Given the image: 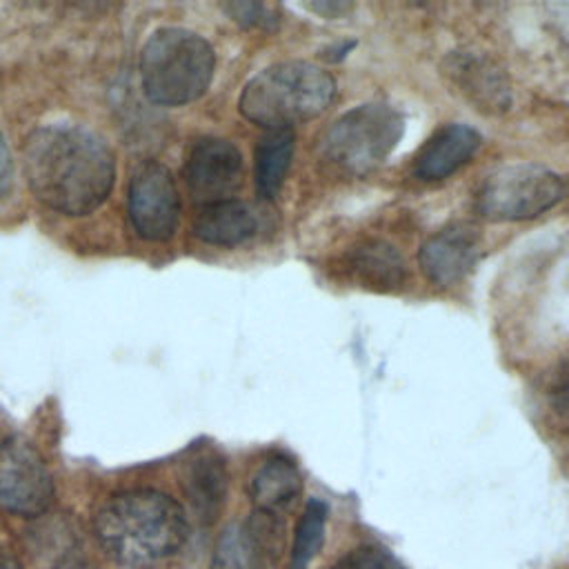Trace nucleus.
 I'll return each instance as SVG.
<instances>
[{
  "instance_id": "1",
  "label": "nucleus",
  "mask_w": 569,
  "mask_h": 569,
  "mask_svg": "<svg viewBox=\"0 0 569 569\" xmlns=\"http://www.w3.org/2000/svg\"><path fill=\"white\" fill-rule=\"evenodd\" d=\"M24 178L31 193L67 216L98 209L116 178L109 144L78 124H47L29 133L22 151Z\"/></svg>"
},
{
  "instance_id": "2",
  "label": "nucleus",
  "mask_w": 569,
  "mask_h": 569,
  "mask_svg": "<svg viewBox=\"0 0 569 569\" xmlns=\"http://www.w3.org/2000/svg\"><path fill=\"white\" fill-rule=\"evenodd\" d=\"M102 549L124 565H149L176 553L187 536L184 509L167 493L133 489L111 496L96 513Z\"/></svg>"
},
{
  "instance_id": "3",
  "label": "nucleus",
  "mask_w": 569,
  "mask_h": 569,
  "mask_svg": "<svg viewBox=\"0 0 569 569\" xmlns=\"http://www.w3.org/2000/svg\"><path fill=\"white\" fill-rule=\"evenodd\" d=\"M336 98V78L320 64L284 60L253 76L238 100L240 113L267 131L318 118Z\"/></svg>"
},
{
  "instance_id": "4",
  "label": "nucleus",
  "mask_w": 569,
  "mask_h": 569,
  "mask_svg": "<svg viewBox=\"0 0 569 569\" xmlns=\"http://www.w3.org/2000/svg\"><path fill=\"white\" fill-rule=\"evenodd\" d=\"M216 53L196 31L164 27L149 36L140 53V80L156 104H187L211 84Z\"/></svg>"
},
{
  "instance_id": "5",
  "label": "nucleus",
  "mask_w": 569,
  "mask_h": 569,
  "mask_svg": "<svg viewBox=\"0 0 569 569\" xmlns=\"http://www.w3.org/2000/svg\"><path fill=\"white\" fill-rule=\"evenodd\" d=\"M405 133V116L389 102H365L325 131L322 158L349 176H365L378 169Z\"/></svg>"
},
{
  "instance_id": "6",
  "label": "nucleus",
  "mask_w": 569,
  "mask_h": 569,
  "mask_svg": "<svg viewBox=\"0 0 569 569\" xmlns=\"http://www.w3.org/2000/svg\"><path fill=\"white\" fill-rule=\"evenodd\" d=\"M569 193V182L549 167L516 162L487 173L476 191V209L493 222L536 218Z\"/></svg>"
},
{
  "instance_id": "7",
  "label": "nucleus",
  "mask_w": 569,
  "mask_h": 569,
  "mask_svg": "<svg viewBox=\"0 0 569 569\" xmlns=\"http://www.w3.org/2000/svg\"><path fill=\"white\" fill-rule=\"evenodd\" d=\"M53 502V480L31 440L11 436L0 442V505L18 516H40Z\"/></svg>"
},
{
  "instance_id": "8",
  "label": "nucleus",
  "mask_w": 569,
  "mask_h": 569,
  "mask_svg": "<svg viewBox=\"0 0 569 569\" xmlns=\"http://www.w3.org/2000/svg\"><path fill=\"white\" fill-rule=\"evenodd\" d=\"M129 218L147 240H169L180 220L173 176L160 162L140 164L129 182Z\"/></svg>"
},
{
  "instance_id": "9",
  "label": "nucleus",
  "mask_w": 569,
  "mask_h": 569,
  "mask_svg": "<svg viewBox=\"0 0 569 569\" xmlns=\"http://www.w3.org/2000/svg\"><path fill=\"white\" fill-rule=\"evenodd\" d=\"M442 76L480 113L498 116L511 109V82L505 69L487 53L451 51L442 60Z\"/></svg>"
},
{
  "instance_id": "10",
  "label": "nucleus",
  "mask_w": 569,
  "mask_h": 569,
  "mask_svg": "<svg viewBox=\"0 0 569 569\" xmlns=\"http://www.w3.org/2000/svg\"><path fill=\"white\" fill-rule=\"evenodd\" d=\"M187 187L200 204L229 200L242 184V156L222 138L198 140L184 164Z\"/></svg>"
},
{
  "instance_id": "11",
  "label": "nucleus",
  "mask_w": 569,
  "mask_h": 569,
  "mask_svg": "<svg viewBox=\"0 0 569 569\" xmlns=\"http://www.w3.org/2000/svg\"><path fill=\"white\" fill-rule=\"evenodd\" d=\"M480 256V238L473 227L456 222L425 240L418 262L425 278L436 287L462 282Z\"/></svg>"
},
{
  "instance_id": "12",
  "label": "nucleus",
  "mask_w": 569,
  "mask_h": 569,
  "mask_svg": "<svg viewBox=\"0 0 569 569\" xmlns=\"http://www.w3.org/2000/svg\"><path fill=\"white\" fill-rule=\"evenodd\" d=\"M482 144V136L462 122H447L436 129L416 151L413 176L425 182L445 180L465 167Z\"/></svg>"
},
{
  "instance_id": "13",
  "label": "nucleus",
  "mask_w": 569,
  "mask_h": 569,
  "mask_svg": "<svg viewBox=\"0 0 569 569\" xmlns=\"http://www.w3.org/2000/svg\"><path fill=\"white\" fill-rule=\"evenodd\" d=\"M180 482L193 513L202 522H213L224 507L229 489L224 460L211 451H200L184 462Z\"/></svg>"
},
{
  "instance_id": "14",
  "label": "nucleus",
  "mask_w": 569,
  "mask_h": 569,
  "mask_svg": "<svg viewBox=\"0 0 569 569\" xmlns=\"http://www.w3.org/2000/svg\"><path fill=\"white\" fill-rule=\"evenodd\" d=\"M345 273L362 287L393 291L402 287L407 267L396 247L382 240H367L345 256Z\"/></svg>"
},
{
  "instance_id": "15",
  "label": "nucleus",
  "mask_w": 569,
  "mask_h": 569,
  "mask_svg": "<svg viewBox=\"0 0 569 569\" xmlns=\"http://www.w3.org/2000/svg\"><path fill=\"white\" fill-rule=\"evenodd\" d=\"M258 231L256 213L242 200L229 198L200 204L193 218V233L202 242L218 247H233L249 240Z\"/></svg>"
},
{
  "instance_id": "16",
  "label": "nucleus",
  "mask_w": 569,
  "mask_h": 569,
  "mask_svg": "<svg viewBox=\"0 0 569 569\" xmlns=\"http://www.w3.org/2000/svg\"><path fill=\"white\" fill-rule=\"evenodd\" d=\"M302 493V476L293 460L276 456L264 460L249 482L253 509L284 516Z\"/></svg>"
},
{
  "instance_id": "17",
  "label": "nucleus",
  "mask_w": 569,
  "mask_h": 569,
  "mask_svg": "<svg viewBox=\"0 0 569 569\" xmlns=\"http://www.w3.org/2000/svg\"><path fill=\"white\" fill-rule=\"evenodd\" d=\"M296 147L293 129L267 131L253 151V182L262 200H273L289 173Z\"/></svg>"
},
{
  "instance_id": "18",
  "label": "nucleus",
  "mask_w": 569,
  "mask_h": 569,
  "mask_svg": "<svg viewBox=\"0 0 569 569\" xmlns=\"http://www.w3.org/2000/svg\"><path fill=\"white\" fill-rule=\"evenodd\" d=\"M240 533H242L249 565L258 569L278 567L284 553V542H287L284 516L253 509Z\"/></svg>"
},
{
  "instance_id": "19",
  "label": "nucleus",
  "mask_w": 569,
  "mask_h": 569,
  "mask_svg": "<svg viewBox=\"0 0 569 569\" xmlns=\"http://www.w3.org/2000/svg\"><path fill=\"white\" fill-rule=\"evenodd\" d=\"M327 518L329 507L320 498L307 500L302 516L293 531L291 553H289V569H309V565L316 560L325 545L327 533Z\"/></svg>"
},
{
  "instance_id": "20",
  "label": "nucleus",
  "mask_w": 569,
  "mask_h": 569,
  "mask_svg": "<svg viewBox=\"0 0 569 569\" xmlns=\"http://www.w3.org/2000/svg\"><path fill=\"white\" fill-rule=\"evenodd\" d=\"M249 567L251 565L247 558V549H244L240 529H236V527L227 529L213 549L209 569H249Z\"/></svg>"
},
{
  "instance_id": "21",
  "label": "nucleus",
  "mask_w": 569,
  "mask_h": 569,
  "mask_svg": "<svg viewBox=\"0 0 569 569\" xmlns=\"http://www.w3.org/2000/svg\"><path fill=\"white\" fill-rule=\"evenodd\" d=\"M331 569H402V567L387 549L376 545H362L347 551Z\"/></svg>"
},
{
  "instance_id": "22",
  "label": "nucleus",
  "mask_w": 569,
  "mask_h": 569,
  "mask_svg": "<svg viewBox=\"0 0 569 569\" xmlns=\"http://www.w3.org/2000/svg\"><path fill=\"white\" fill-rule=\"evenodd\" d=\"M222 9L242 27L253 29H273L278 24V13L264 2H229Z\"/></svg>"
},
{
  "instance_id": "23",
  "label": "nucleus",
  "mask_w": 569,
  "mask_h": 569,
  "mask_svg": "<svg viewBox=\"0 0 569 569\" xmlns=\"http://www.w3.org/2000/svg\"><path fill=\"white\" fill-rule=\"evenodd\" d=\"M13 182V164H11V153L4 142V136L0 133V198H4L11 189Z\"/></svg>"
},
{
  "instance_id": "24",
  "label": "nucleus",
  "mask_w": 569,
  "mask_h": 569,
  "mask_svg": "<svg viewBox=\"0 0 569 569\" xmlns=\"http://www.w3.org/2000/svg\"><path fill=\"white\" fill-rule=\"evenodd\" d=\"M307 9L318 11V13H322V16H329V18H336V16H340L342 11H347L349 4H340V2H311V4H307Z\"/></svg>"
},
{
  "instance_id": "25",
  "label": "nucleus",
  "mask_w": 569,
  "mask_h": 569,
  "mask_svg": "<svg viewBox=\"0 0 569 569\" xmlns=\"http://www.w3.org/2000/svg\"><path fill=\"white\" fill-rule=\"evenodd\" d=\"M56 569H93L87 560H82V558H78V556H67V558H62L58 565H56Z\"/></svg>"
},
{
  "instance_id": "26",
  "label": "nucleus",
  "mask_w": 569,
  "mask_h": 569,
  "mask_svg": "<svg viewBox=\"0 0 569 569\" xmlns=\"http://www.w3.org/2000/svg\"><path fill=\"white\" fill-rule=\"evenodd\" d=\"M0 569H22V565L9 549L0 547Z\"/></svg>"
}]
</instances>
